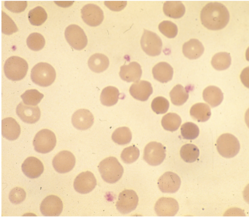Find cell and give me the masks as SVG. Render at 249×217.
<instances>
[{
    "label": "cell",
    "instance_id": "26",
    "mask_svg": "<svg viewBox=\"0 0 249 217\" xmlns=\"http://www.w3.org/2000/svg\"><path fill=\"white\" fill-rule=\"evenodd\" d=\"M88 64L91 70L96 73H101L108 68L109 62L107 56L102 53H96L89 57Z\"/></svg>",
    "mask_w": 249,
    "mask_h": 217
},
{
    "label": "cell",
    "instance_id": "17",
    "mask_svg": "<svg viewBox=\"0 0 249 217\" xmlns=\"http://www.w3.org/2000/svg\"><path fill=\"white\" fill-rule=\"evenodd\" d=\"M16 114L24 122L34 124L37 122L41 116L38 106H32L20 102L17 106Z\"/></svg>",
    "mask_w": 249,
    "mask_h": 217
},
{
    "label": "cell",
    "instance_id": "28",
    "mask_svg": "<svg viewBox=\"0 0 249 217\" xmlns=\"http://www.w3.org/2000/svg\"><path fill=\"white\" fill-rule=\"evenodd\" d=\"M191 116L198 122H205L210 117L211 109L204 103H197L193 105L190 111Z\"/></svg>",
    "mask_w": 249,
    "mask_h": 217
},
{
    "label": "cell",
    "instance_id": "8",
    "mask_svg": "<svg viewBox=\"0 0 249 217\" xmlns=\"http://www.w3.org/2000/svg\"><path fill=\"white\" fill-rule=\"evenodd\" d=\"M141 45L146 54L151 56H155L160 54L162 42L157 34L144 29L141 39Z\"/></svg>",
    "mask_w": 249,
    "mask_h": 217
},
{
    "label": "cell",
    "instance_id": "43",
    "mask_svg": "<svg viewBox=\"0 0 249 217\" xmlns=\"http://www.w3.org/2000/svg\"><path fill=\"white\" fill-rule=\"evenodd\" d=\"M26 196V193L23 188L16 187L10 191L9 194V199L12 203L18 204L24 200Z\"/></svg>",
    "mask_w": 249,
    "mask_h": 217
},
{
    "label": "cell",
    "instance_id": "27",
    "mask_svg": "<svg viewBox=\"0 0 249 217\" xmlns=\"http://www.w3.org/2000/svg\"><path fill=\"white\" fill-rule=\"evenodd\" d=\"M163 11L165 16L177 19L184 15L185 8L180 1H167L163 4Z\"/></svg>",
    "mask_w": 249,
    "mask_h": 217
},
{
    "label": "cell",
    "instance_id": "42",
    "mask_svg": "<svg viewBox=\"0 0 249 217\" xmlns=\"http://www.w3.org/2000/svg\"><path fill=\"white\" fill-rule=\"evenodd\" d=\"M169 107V102L165 98L159 96L154 99L151 103V108L157 114L165 113Z\"/></svg>",
    "mask_w": 249,
    "mask_h": 217
},
{
    "label": "cell",
    "instance_id": "45",
    "mask_svg": "<svg viewBox=\"0 0 249 217\" xmlns=\"http://www.w3.org/2000/svg\"><path fill=\"white\" fill-rule=\"evenodd\" d=\"M105 5L109 9L114 11H119L126 5V1H107L104 2Z\"/></svg>",
    "mask_w": 249,
    "mask_h": 217
},
{
    "label": "cell",
    "instance_id": "19",
    "mask_svg": "<svg viewBox=\"0 0 249 217\" xmlns=\"http://www.w3.org/2000/svg\"><path fill=\"white\" fill-rule=\"evenodd\" d=\"M21 169L24 174L30 179L39 177L44 171V166L38 158L27 157L22 164Z\"/></svg>",
    "mask_w": 249,
    "mask_h": 217
},
{
    "label": "cell",
    "instance_id": "21",
    "mask_svg": "<svg viewBox=\"0 0 249 217\" xmlns=\"http://www.w3.org/2000/svg\"><path fill=\"white\" fill-rule=\"evenodd\" d=\"M142 74L141 66L136 62H130L128 65H124L120 67L119 75L121 78L128 83L139 81Z\"/></svg>",
    "mask_w": 249,
    "mask_h": 217
},
{
    "label": "cell",
    "instance_id": "41",
    "mask_svg": "<svg viewBox=\"0 0 249 217\" xmlns=\"http://www.w3.org/2000/svg\"><path fill=\"white\" fill-rule=\"evenodd\" d=\"M159 31L165 36L173 38L176 36L178 32L177 26L171 21H163L159 25Z\"/></svg>",
    "mask_w": 249,
    "mask_h": 217
},
{
    "label": "cell",
    "instance_id": "44",
    "mask_svg": "<svg viewBox=\"0 0 249 217\" xmlns=\"http://www.w3.org/2000/svg\"><path fill=\"white\" fill-rule=\"evenodd\" d=\"M5 7L13 13H19L25 10L27 6L26 1H5Z\"/></svg>",
    "mask_w": 249,
    "mask_h": 217
},
{
    "label": "cell",
    "instance_id": "49",
    "mask_svg": "<svg viewBox=\"0 0 249 217\" xmlns=\"http://www.w3.org/2000/svg\"><path fill=\"white\" fill-rule=\"evenodd\" d=\"M246 58L247 61H249V47L247 48L246 51Z\"/></svg>",
    "mask_w": 249,
    "mask_h": 217
},
{
    "label": "cell",
    "instance_id": "13",
    "mask_svg": "<svg viewBox=\"0 0 249 217\" xmlns=\"http://www.w3.org/2000/svg\"><path fill=\"white\" fill-rule=\"evenodd\" d=\"M96 184V180L94 174L89 171H87L80 173L76 177L73 187L76 192L85 194L93 190Z\"/></svg>",
    "mask_w": 249,
    "mask_h": 217
},
{
    "label": "cell",
    "instance_id": "46",
    "mask_svg": "<svg viewBox=\"0 0 249 217\" xmlns=\"http://www.w3.org/2000/svg\"><path fill=\"white\" fill-rule=\"evenodd\" d=\"M240 79L242 83L249 88V67L243 69L241 73Z\"/></svg>",
    "mask_w": 249,
    "mask_h": 217
},
{
    "label": "cell",
    "instance_id": "4",
    "mask_svg": "<svg viewBox=\"0 0 249 217\" xmlns=\"http://www.w3.org/2000/svg\"><path fill=\"white\" fill-rule=\"evenodd\" d=\"M3 68L5 75L8 79L17 81L25 77L28 69V64L23 58L12 56L5 61Z\"/></svg>",
    "mask_w": 249,
    "mask_h": 217
},
{
    "label": "cell",
    "instance_id": "1",
    "mask_svg": "<svg viewBox=\"0 0 249 217\" xmlns=\"http://www.w3.org/2000/svg\"><path fill=\"white\" fill-rule=\"evenodd\" d=\"M200 19L202 25L211 30L224 28L228 23L230 14L226 7L218 2L207 4L200 12Z\"/></svg>",
    "mask_w": 249,
    "mask_h": 217
},
{
    "label": "cell",
    "instance_id": "32",
    "mask_svg": "<svg viewBox=\"0 0 249 217\" xmlns=\"http://www.w3.org/2000/svg\"><path fill=\"white\" fill-rule=\"evenodd\" d=\"M199 155V149L193 144H185L181 147L180 150V157L186 163L194 162L196 160Z\"/></svg>",
    "mask_w": 249,
    "mask_h": 217
},
{
    "label": "cell",
    "instance_id": "12",
    "mask_svg": "<svg viewBox=\"0 0 249 217\" xmlns=\"http://www.w3.org/2000/svg\"><path fill=\"white\" fill-rule=\"evenodd\" d=\"M81 12L83 20L91 27L99 25L104 18L103 10L95 4L89 3L84 5Z\"/></svg>",
    "mask_w": 249,
    "mask_h": 217
},
{
    "label": "cell",
    "instance_id": "16",
    "mask_svg": "<svg viewBox=\"0 0 249 217\" xmlns=\"http://www.w3.org/2000/svg\"><path fill=\"white\" fill-rule=\"evenodd\" d=\"M154 209L158 216L173 217L178 212L179 205L174 198L162 197L157 201Z\"/></svg>",
    "mask_w": 249,
    "mask_h": 217
},
{
    "label": "cell",
    "instance_id": "22",
    "mask_svg": "<svg viewBox=\"0 0 249 217\" xmlns=\"http://www.w3.org/2000/svg\"><path fill=\"white\" fill-rule=\"evenodd\" d=\"M20 127L13 118L8 117L1 120V134L9 140H16L20 134Z\"/></svg>",
    "mask_w": 249,
    "mask_h": 217
},
{
    "label": "cell",
    "instance_id": "35",
    "mask_svg": "<svg viewBox=\"0 0 249 217\" xmlns=\"http://www.w3.org/2000/svg\"><path fill=\"white\" fill-rule=\"evenodd\" d=\"M28 17L32 25L40 26L46 20L47 14L43 8L38 6L29 12Z\"/></svg>",
    "mask_w": 249,
    "mask_h": 217
},
{
    "label": "cell",
    "instance_id": "33",
    "mask_svg": "<svg viewBox=\"0 0 249 217\" xmlns=\"http://www.w3.org/2000/svg\"><path fill=\"white\" fill-rule=\"evenodd\" d=\"M161 123L165 130L174 132L177 130L180 126L181 119L178 114L169 113L162 117Z\"/></svg>",
    "mask_w": 249,
    "mask_h": 217
},
{
    "label": "cell",
    "instance_id": "15",
    "mask_svg": "<svg viewBox=\"0 0 249 217\" xmlns=\"http://www.w3.org/2000/svg\"><path fill=\"white\" fill-rule=\"evenodd\" d=\"M180 184V177L171 171L165 172L158 181L159 188L163 193H175L179 189Z\"/></svg>",
    "mask_w": 249,
    "mask_h": 217
},
{
    "label": "cell",
    "instance_id": "40",
    "mask_svg": "<svg viewBox=\"0 0 249 217\" xmlns=\"http://www.w3.org/2000/svg\"><path fill=\"white\" fill-rule=\"evenodd\" d=\"M140 155V150L135 145L124 148L121 154V158L125 164H131L135 162Z\"/></svg>",
    "mask_w": 249,
    "mask_h": 217
},
{
    "label": "cell",
    "instance_id": "7",
    "mask_svg": "<svg viewBox=\"0 0 249 217\" xmlns=\"http://www.w3.org/2000/svg\"><path fill=\"white\" fill-rule=\"evenodd\" d=\"M165 157V147L160 143L152 141L147 144L144 148L143 159L151 166L160 165Z\"/></svg>",
    "mask_w": 249,
    "mask_h": 217
},
{
    "label": "cell",
    "instance_id": "31",
    "mask_svg": "<svg viewBox=\"0 0 249 217\" xmlns=\"http://www.w3.org/2000/svg\"><path fill=\"white\" fill-rule=\"evenodd\" d=\"M231 61L230 53L226 52H220L216 53L213 57L211 64L216 70H223L229 68L231 64Z\"/></svg>",
    "mask_w": 249,
    "mask_h": 217
},
{
    "label": "cell",
    "instance_id": "37",
    "mask_svg": "<svg viewBox=\"0 0 249 217\" xmlns=\"http://www.w3.org/2000/svg\"><path fill=\"white\" fill-rule=\"evenodd\" d=\"M26 43L28 48L31 50L38 51L44 47L45 39L41 34L38 33H33L27 37Z\"/></svg>",
    "mask_w": 249,
    "mask_h": 217
},
{
    "label": "cell",
    "instance_id": "36",
    "mask_svg": "<svg viewBox=\"0 0 249 217\" xmlns=\"http://www.w3.org/2000/svg\"><path fill=\"white\" fill-rule=\"evenodd\" d=\"M20 97L25 104L36 106L43 99L44 95L37 90L32 89L27 90Z\"/></svg>",
    "mask_w": 249,
    "mask_h": 217
},
{
    "label": "cell",
    "instance_id": "25",
    "mask_svg": "<svg viewBox=\"0 0 249 217\" xmlns=\"http://www.w3.org/2000/svg\"><path fill=\"white\" fill-rule=\"evenodd\" d=\"M203 98L212 107H215L222 102L223 100V93L218 87L211 85L203 90Z\"/></svg>",
    "mask_w": 249,
    "mask_h": 217
},
{
    "label": "cell",
    "instance_id": "23",
    "mask_svg": "<svg viewBox=\"0 0 249 217\" xmlns=\"http://www.w3.org/2000/svg\"><path fill=\"white\" fill-rule=\"evenodd\" d=\"M152 73L155 80L161 83H165L172 80L173 68L168 63L161 62L154 66Z\"/></svg>",
    "mask_w": 249,
    "mask_h": 217
},
{
    "label": "cell",
    "instance_id": "34",
    "mask_svg": "<svg viewBox=\"0 0 249 217\" xmlns=\"http://www.w3.org/2000/svg\"><path fill=\"white\" fill-rule=\"evenodd\" d=\"M112 140L120 145L129 144L132 139V134L127 127H122L116 129L112 134Z\"/></svg>",
    "mask_w": 249,
    "mask_h": 217
},
{
    "label": "cell",
    "instance_id": "18",
    "mask_svg": "<svg viewBox=\"0 0 249 217\" xmlns=\"http://www.w3.org/2000/svg\"><path fill=\"white\" fill-rule=\"evenodd\" d=\"M71 122L76 129L86 130L92 126L94 122V117L89 110L80 109L73 114Z\"/></svg>",
    "mask_w": 249,
    "mask_h": 217
},
{
    "label": "cell",
    "instance_id": "24",
    "mask_svg": "<svg viewBox=\"0 0 249 217\" xmlns=\"http://www.w3.org/2000/svg\"><path fill=\"white\" fill-rule=\"evenodd\" d=\"M204 48L202 43L197 39H191L184 43L182 52L189 59H196L203 53Z\"/></svg>",
    "mask_w": 249,
    "mask_h": 217
},
{
    "label": "cell",
    "instance_id": "3",
    "mask_svg": "<svg viewBox=\"0 0 249 217\" xmlns=\"http://www.w3.org/2000/svg\"><path fill=\"white\" fill-rule=\"evenodd\" d=\"M55 77L54 68L47 63H38L31 69V78L32 82L40 86L51 85L54 81Z\"/></svg>",
    "mask_w": 249,
    "mask_h": 217
},
{
    "label": "cell",
    "instance_id": "38",
    "mask_svg": "<svg viewBox=\"0 0 249 217\" xmlns=\"http://www.w3.org/2000/svg\"><path fill=\"white\" fill-rule=\"evenodd\" d=\"M181 134L183 139L194 140L199 135L198 126L191 122H187L182 125L180 128Z\"/></svg>",
    "mask_w": 249,
    "mask_h": 217
},
{
    "label": "cell",
    "instance_id": "29",
    "mask_svg": "<svg viewBox=\"0 0 249 217\" xmlns=\"http://www.w3.org/2000/svg\"><path fill=\"white\" fill-rule=\"evenodd\" d=\"M120 93L115 87L108 86L104 88L100 95L102 104L107 106L115 105L118 101Z\"/></svg>",
    "mask_w": 249,
    "mask_h": 217
},
{
    "label": "cell",
    "instance_id": "47",
    "mask_svg": "<svg viewBox=\"0 0 249 217\" xmlns=\"http://www.w3.org/2000/svg\"><path fill=\"white\" fill-rule=\"evenodd\" d=\"M243 195L245 201L249 204V184L245 187L243 192Z\"/></svg>",
    "mask_w": 249,
    "mask_h": 217
},
{
    "label": "cell",
    "instance_id": "5",
    "mask_svg": "<svg viewBox=\"0 0 249 217\" xmlns=\"http://www.w3.org/2000/svg\"><path fill=\"white\" fill-rule=\"evenodd\" d=\"M216 148L218 153L225 158L234 157L239 152L240 145L237 138L231 134L221 135L216 141Z\"/></svg>",
    "mask_w": 249,
    "mask_h": 217
},
{
    "label": "cell",
    "instance_id": "6",
    "mask_svg": "<svg viewBox=\"0 0 249 217\" xmlns=\"http://www.w3.org/2000/svg\"><path fill=\"white\" fill-rule=\"evenodd\" d=\"M33 144L36 152L41 153H48L53 150L56 145L55 135L49 129L41 130L36 134Z\"/></svg>",
    "mask_w": 249,
    "mask_h": 217
},
{
    "label": "cell",
    "instance_id": "2",
    "mask_svg": "<svg viewBox=\"0 0 249 217\" xmlns=\"http://www.w3.org/2000/svg\"><path fill=\"white\" fill-rule=\"evenodd\" d=\"M98 170L104 181L109 184L118 182L122 177L124 168L117 159L113 156L103 159L99 164Z\"/></svg>",
    "mask_w": 249,
    "mask_h": 217
},
{
    "label": "cell",
    "instance_id": "30",
    "mask_svg": "<svg viewBox=\"0 0 249 217\" xmlns=\"http://www.w3.org/2000/svg\"><path fill=\"white\" fill-rule=\"evenodd\" d=\"M172 103L177 106L183 105L189 98V91L180 84H177L169 93Z\"/></svg>",
    "mask_w": 249,
    "mask_h": 217
},
{
    "label": "cell",
    "instance_id": "20",
    "mask_svg": "<svg viewBox=\"0 0 249 217\" xmlns=\"http://www.w3.org/2000/svg\"><path fill=\"white\" fill-rule=\"evenodd\" d=\"M129 93L134 99L144 101L152 94L153 88L150 83L142 80L132 84L129 88Z\"/></svg>",
    "mask_w": 249,
    "mask_h": 217
},
{
    "label": "cell",
    "instance_id": "14",
    "mask_svg": "<svg viewBox=\"0 0 249 217\" xmlns=\"http://www.w3.org/2000/svg\"><path fill=\"white\" fill-rule=\"evenodd\" d=\"M63 210V202L60 198L55 195L47 196L42 201L40 210L41 214L46 217H57Z\"/></svg>",
    "mask_w": 249,
    "mask_h": 217
},
{
    "label": "cell",
    "instance_id": "9",
    "mask_svg": "<svg viewBox=\"0 0 249 217\" xmlns=\"http://www.w3.org/2000/svg\"><path fill=\"white\" fill-rule=\"evenodd\" d=\"M65 36L71 47L78 50L84 49L88 44V38L84 30L76 24L70 25L66 28Z\"/></svg>",
    "mask_w": 249,
    "mask_h": 217
},
{
    "label": "cell",
    "instance_id": "39",
    "mask_svg": "<svg viewBox=\"0 0 249 217\" xmlns=\"http://www.w3.org/2000/svg\"><path fill=\"white\" fill-rule=\"evenodd\" d=\"M18 31L12 18L3 11H1V32L6 35H11Z\"/></svg>",
    "mask_w": 249,
    "mask_h": 217
},
{
    "label": "cell",
    "instance_id": "10",
    "mask_svg": "<svg viewBox=\"0 0 249 217\" xmlns=\"http://www.w3.org/2000/svg\"><path fill=\"white\" fill-rule=\"evenodd\" d=\"M138 201V196L135 191L125 189L119 194L116 207L119 212L126 214L136 208Z\"/></svg>",
    "mask_w": 249,
    "mask_h": 217
},
{
    "label": "cell",
    "instance_id": "48",
    "mask_svg": "<svg viewBox=\"0 0 249 217\" xmlns=\"http://www.w3.org/2000/svg\"><path fill=\"white\" fill-rule=\"evenodd\" d=\"M245 122L249 128V108L247 110L245 115Z\"/></svg>",
    "mask_w": 249,
    "mask_h": 217
},
{
    "label": "cell",
    "instance_id": "11",
    "mask_svg": "<svg viewBox=\"0 0 249 217\" xmlns=\"http://www.w3.org/2000/svg\"><path fill=\"white\" fill-rule=\"evenodd\" d=\"M75 162V158L72 153L68 150H62L54 157L52 164L56 172L65 173L73 169Z\"/></svg>",
    "mask_w": 249,
    "mask_h": 217
}]
</instances>
